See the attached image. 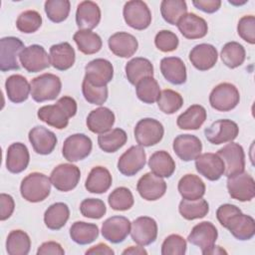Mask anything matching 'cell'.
Returning a JSON list of instances; mask_svg holds the SVG:
<instances>
[{
  "mask_svg": "<svg viewBox=\"0 0 255 255\" xmlns=\"http://www.w3.org/2000/svg\"><path fill=\"white\" fill-rule=\"evenodd\" d=\"M77 102L69 96L60 98L55 105L43 106L38 110L37 116L40 121L58 129L67 128L69 119L77 114Z\"/></svg>",
  "mask_w": 255,
  "mask_h": 255,
  "instance_id": "6da1fadb",
  "label": "cell"
},
{
  "mask_svg": "<svg viewBox=\"0 0 255 255\" xmlns=\"http://www.w3.org/2000/svg\"><path fill=\"white\" fill-rule=\"evenodd\" d=\"M51 179L41 172H32L25 176L20 185L22 197L32 203L45 200L51 192Z\"/></svg>",
  "mask_w": 255,
  "mask_h": 255,
  "instance_id": "7a4b0ae2",
  "label": "cell"
},
{
  "mask_svg": "<svg viewBox=\"0 0 255 255\" xmlns=\"http://www.w3.org/2000/svg\"><path fill=\"white\" fill-rule=\"evenodd\" d=\"M31 97L37 103L55 100L62 89L60 78L51 73L42 74L34 79L31 83Z\"/></svg>",
  "mask_w": 255,
  "mask_h": 255,
  "instance_id": "3957f363",
  "label": "cell"
},
{
  "mask_svg": "<svg viewBox=\"0 0 255 255\" xmlns=\"http://www.w3.org/2000/svg\"><path fill=\"white\" fill-rule=\"evenodd\" d=\"M240 101L238 89L230 83H221L213 88L209 95L210 106L219 112H229L236 108Z\"/></svg>",
  "mask_w": 255,
  "mask_h": 255,
  "instance_id": "277c9868",
  "label": "cell"
},
{
  "mask_svg": "<svg viewBox=\"0 0 255 255\" xmlns=\"http://www.w3.org/2000/svg\"><path fill=\"white\" fill-rule=\"evenodd\" d=\"M134 138L140 146H152L158 143L164 134V128L160 122L151 118H144L135 125Z\"/></svg>",
  "mask_w": 255,
  "mask_h": 255,
  "instance_id": "5b68a950",
  "label": "cell"
},
{
  "mask_svg": "<svg viewBox=\"0 0 255 255\" xmlns=\"http://www.w3.org/2000/svg\"><path fill=\"white\" fill-rule=\"evenodd\" d=\"M123 15L126 23L135 30H144L151 23V12L146 3L140 0L128 1Z\"/></svg>",
  "mask_w": 255,
  "mask_h": 255,
  "instance_id": "8992f818",
  "label": "cell"
},
{
  "mask_svg": "<svg viewBox=\"0 0 255 255\" xmlns=\"http://www.w3.org/2000/svg\"><path fill=\"white\" fill-rule=\"evenodd\" d=\"M24 43L17 37H3L0 40V70L1 72L19 70L17 58L25 49Z\"/></svg>",
  "mask_w": 255,
  "mask_h": 255,
  "instance_id": "52a82bcc",
  "label": "cell"
},
{
  "mask_svg": "<svg viewBox=\"0 0 255 255\" xmlns=\"http://www.w3.org/2000/svg\"><path fill=\"white\" fill-rule=\"evenodd\" d=\"M92 148L93 142L88 135L84 133H75L65 139L62 153L68 161L76 162L89 156Z\"/></svg>",
  "mask_w": 255,
  "mask_h": 255,
  "instance_id": "ba28073f",
  "label": "cell"
},
{
  "mask_svg": "<svg viewBox=\"0 0 255 255\" xmlns=\"http://www.w3.org/2000/svg\"><path fill=\"white\" fill-rule=\"evenodd\" d=\"M81 178V171L77 165L72 163H61L51 172L50 179L54 187L62 192L74 189Z\"/></svg>",
  "mask_w": 255,
  "mask_h": 255,
  "instance_id": "9c48e42d",
  "label": "cell"
},
{
  "mask_svg": "<svg viewBox=\"0 0 255 255\" xmlns=\"http://www.w3.org/2000/svg\"><path fill=\"white\" fill-rule=\"evenodd\" d=\"M22 67L28 73H38L50 67V56L43 46L34 44L26 47L19 55Z\"/></svg>",
  "mask_w": 255,
  "mask_h": 255,
  "instance_id": "30bf717a",
  "label": "cell"
},
{
  "mask_svg": "<svg viewBox=\"0 0 255 255\" xmlns=\"http://www.w3.org/2000/svg\"><path fill=\"white\" fill-rule=\"evenodd\" d=\"M217 154L224 162V174L231 175L241 173L245 169V153L243 147L237 142H230L218 149Z\"/></svg>",
  "mask_w": 255,
  "mask_h": 255,
  "instance_id": "8fae6325",
  "label": "cell"
},
{
  "mask_svg": "<svg viewBox=\"0 0 255 255\" xmlns=\"http://www.w3.org/2000/svg\"><path fill=\"white\" fill-rule=\"evenodd\" d=\"M227 189L229 195L238 201H250L255 196L254 178L247 172L231 175L227 178Z\"/></svg>",
  "mask_w": 255,
  "mask_h": 255,
  "instance_id": "7c38bea8",
  "label": "cell"
},
{
  "mask_svg": "<svg viewBox=\"0 0 255 255\" xmlns=\"http://www.w3.org/2000/svg\"><path fill=\"white\" fill-rule=\"evenodd\" d=\"M239 133L237 124L231 120H217L204 129L206 139L212 144L233 141Z\"/></svg>",
  "mask_w": 255,
  "mask_h": 255,
  "instance_id": "4fadbf2b",
  "label": "cell"
},
{
  "mask_svg": "<svg viewBox=\"0 0 255 255\" xmlns=\"http://www.w3.org/2000/svg\"><path fill=\"white\" fill-rule=\"evenodd\" d=\"M114 77V67L106 59H95L85 67V80L96 87H106Z\"/></svg>",
  "mask_w": 255,
  "mask_h": 255,
  "instance_id": "5bb4252c",
  "label": "cell"
},
{
  "mask_svg": "<svg viewBox=\"0 0 255 255\" xmlns=\"http://www.w3.org/2000/svg\"><path fill=\"white\" fill-rule=\"evenodd\" d=\"M130 236L132 241L139 246L153 243L157 237L156 221L148 216L137 217L130 224Z\"/></svg>",
  "mask_w": 255,
  "mask_h": 255,
  "instance_id": "9a60e30c",
  "label": "cell"
},
{
  "mask_svg": "<svg viewBox=\"0 0 255 255\" xmlns=\"http://www.w3.org/2000/svg\"><path fill=\"white\" fill-rule=\"evenodd\" d=\"M145 162L146 154L142 146L132 145L120 156L118 169L126 176H132L144 167Z\"/></svg>",
  "mask_w": 255,
  "mask_h": 255,
  "instance_id": "2e32d148",
  "label": "cell"
},
{
  "mask_svg": "<svg viewBox=\"0 0 255 255\" xmlns=\"http://www.w3.org/2000/svg\"><path fill=\"white\" fill-rule=\"evenodd\" d=\"M195 168L197 172L208 180H218L225 171L223 160L217 153L206 152L199 154L195 158Z\"/></svg>",
  "mask_w": 255,
  "mask_h": 255,
  "instance_id": "e0dca14e",
  "label": "cell"
},
{
  "mask_svg": "<svg viewBox=\"0 0 255 255\" xmlns=\"http://www.w3.org/2000/svg\"><path fill=\"white\" fill-rule=\"evenodd\" d=\"M136 190L143 199L154 201L164 195L166 191V182L162 177H159L152 172H146L138 179Z\"/></svg>",
  "mask_w": 255,
  "mask_h": 255,
  "instance_id": "ac0fdd59",
  "label": "cell"
},
{
  "mask_svg": "<svg viewBox=\"0 0 255 255\" xmlns=\"http://www.w3.org/2000/svg\"><path fill=\"white\" fill-rule=\"evenodd\" d=\"M130 221L125 216L109 217L103 222L102 235L106 240L114 244L121 243L130 233Z\"/></svg>",
  "mask_w": 255,
  "mask_h": 255,
  "instance_id": "d6986e66",
  "label": "cell"
},
{
  "mask_svg": "<svg viewBox=\"0 0 255 255\" xmlns=\"http://www.w3.org/2000/svg\"><path fill=\"white\" fill-rule=\"evenodd\" d=\"M217 237L218 231L216 227L209 221H202L191 229L187 240L191 244L198 246L203 254L206 250L214 246Z\"/></svg>",
  "mask_w": 255,
  "mask_h": 255,
  "instance_id": "ffe728a7",
  "label": "cell"
},
{
  "mask_svg": "<svg viewBox=\"0 0 255 255\" xmlns=\"http://www.w3.org/2000/svg\"><path fill=\"white\" fill-rule=\"evenodd\" d=\"M172 148L181 160L190 161L201 153L202 142L193 134H179L174 138Z\"/></svg>",
  "mask_w": 255,
  "mask_h": 255,
  "instance_id": "44dd1931",
  "label": "cell"
},
{
  "mask_svg": "<svg viewBox=\"0 0 255 255\" xmlns=\"http://www.w3.org/2000/svg\"><path fill=\"white\" fill-rule=\"evenodd\" d=\"M28 137L34 151L42 155L50 154L56 147L58 141L56 134L42 126L33 128L29 131Z\"/></svg>",
  "mask_w": 255,
  "mask_h": 255,
  "instance_id": "7402d4cb",
  "label": "cell"
},
{
  "mask_svg": "<svg viewBox=\"0 0 255 255\" xmlns=\"http://www.w3.org/2000/svg\"><path fill=\"white\" fill-rule=\"evenodd\" d=\"M176 26L181 35L190 40L203 38L208 32L206 21L194 13H186L183 15Z\"/></svg>",
  "mask_w": 255,
  "mask_h": 255,
  "instance_id": "603a6c76",
  "label": "cell"
},
{
  "mask_svg": "<svg viewBox=\"0 0 255 255\" xmlns=\"http://www.w3.org/2000/svg\"><path fill=\"white\" fill-rule=\"evenodd\" d=\"M218 53L213 45L202 43L194 46L189 52V61L199 71H207L213 68L217 62Z\"/></svg>",
  "mask_w": 255,
  "mask_h": 255,
  "instance_id": "cb8c5ba5",
  "label": "cell"
},
{
  "mask_svg": "<svg viewBox=\"0 0 255 255\" xmlns=\"http://www.w3.org/2000/svg\"><path fill=\"white\" fill-rule=\"evenodd\" d=\"M225 228L238 240L245 241L251 239L255 234V221L252 216L241 212L231 216L226 222Z\"/></svg>",
  "mask_w": 255,
  "mask_h": 255,
  "instance_id": "d4e9b609",
  "label": "cell"
},
{
  "mask_svg": "<svg viewBox=\"0 0 255 255\" xmlns=\"http://www.w3.org/2000/svg\"><path fill=\"white\" fill-rule=\"evenodd\" d=\"M110 50L118 57L129 58L138 48L136 38L128 32H117L108 40Z\"/></svg>",
  "mask_w": 255,
  "mask_h": 255,
  "instance_id": "484cf974",
  "label": "cell"
},
{
  "mask_svg": "<svg viewBox=\"0 0 255 255\" xmlns=\"http://www.w3.org/2000/svg\"><path fill=\"white\" fill-rule=\"evenodd\" d=\"M101 21V9L93 1H82L76 11V23L81 30H92Z\"/></svg>",
  "mask_w": 255,
  "mask_h": 255,
  "instance_id": "4316f807",
  "label": "cell"
},
{
  "mask_svg": "<svg viewBox=\"0 0 255 255\" xmlns=\"http://www.w3.org/2000/svg\"><path fill=\"white\" fill-rule=\"evenodd\" d=\"M115 114L106 107H100L93 110L87 117L88 128L98 134H102L111 130L115 124Z\"/></svg>",
  "mask_w": 255,
  "mask_h": 255,
  "instance_id": "83f0119b",
  "label": "cell"
},
{
  "mask_svg": "<svg viewBox=\"0 0 255 255\" xmlns=\"http://www.w3.org/2000/svg\"><path fill=\"white\" fill-rule=\"evenodd\" d=\"M30 161L27 146L22 142H14L9 145L6 154V167L11 173L24 171Z\"/></svg>",
  "mask_w": 255,
  "mask_h": 255,
  "instance_id": "f1b7e54d",
  "label": "cell"
},
{
  "mask_svg": "<svg viewBox=\"0 0 255 255\" xmlns=\"http://www.w3.org/2000/svg\"><path fill=\"white\" fill-rule=\"evenodd\" d=\"M160 72L169 83L182 85L186 82V67L178 57H165L160 61Z\"/></svg>",
  "mask_w": 255,
  "mask_h": 255,
  "instance_id": "f546056e",
  "label": "cell"
},
{
  "mask_svg": "<svg viewBox=\"0 0 255 255\" xmlns=\"http://www.w3.org/2000/svg\"><path fill=\"white\" fill-rule=\"evenodd\" d=\"M49 56L51 65L59 71H66L70 69L76 60L75 50L68 42L51 46Z\"/></svg>",
  "mask_w": 255,
  "mask_h": 255,
  "instance_id": "4dcf8cb0",
  "label": "cell"
},
{
  "mask_svg": "<svg viewBox=\"0 0 255 255\" xmlns=\"http://www.w3.org/2000/svg\"><path fill=\"white\" fill-rule=\"evenodd\" d=\"M112 182L113 178L109 169L99 165L93 167L90 171L85 182V187L91 193L101 194L110 189Z\"/></svg>",
  "mask_w": 255,
  "mask_h": 255,
  "instance_id": "1f68e13d",
  "label": "cell"
},
{
  "mask_svg": "<svg viewBox=\"0 0 255 255\" xmlns=\"http://www.w3.org/2000/svg\"><path fill=\"white\" fill-rule=\"evenodd\" d=\"M5 90L8 99L15 104L25 102L31 93L28 80L22 75H11L5 82Z\"/></svg>",
  "mask_w": 255,
  "mask_h": 255,
  "instance_id": "d6a6232c",
  "label": "cell"
},
{
  "mask_svg": "<svg viewBox=\"0 0 255 255\" xmlns=\"http://www.w3.org/2000/svg\"><path fill=\"white\" fill-rule=\"evenodd\" d=\"M177 189L183 199L195 200L202 198L205 194V184L203 180L195 174L183 175L177 185Z\"/></svg>",
  "mask_w": 255,
  "mask_h": 255,
  "instance_id": "836d02e7",
  "label": "cell"
},
{
  "mask_svg": "<svg viewBox=\"0 0 255 255\" xmlns=\"http://www.w3.org/2000/svg\"><path fill=\"white\" fill-rule=\"evenodd\" d=\"M126 76L131 85H136L140 80L153 76V66L146 58L136 57L129 60L126 65Z\"/></svg>",
  "mask_w": 255,
  "mask_h": 255,
  "instance_id": "e575fe53",
  "label": "cell"
},
{
  "mask_svg": "<svg viewBox=\"0 0 255 255\" xmlns=\"http://www.w3.org/2000/svg\"><path fill=\"white\" fill-rule=\"evenodd\" d=\"M206 117V110L202 106L192 105L178 116L176 125L180 129H198L204 124Z\"/></svg>",
  "mask_w": 255,
  "mask_h": 255,
  "instance_id": "d590c367",
  "label": "cell"
},
{
  "mask_svg": "<svg viewBox=\"0 0 255 255\" xmlns=\"http://www.w3.org/2000/svg\"><path fill=\"white\" fill-rule=\"evenodd\" d=\"M148 166L151 172L159 177H170L175 170V162L165 150L153 152L148 159Z\"/></svg>",
  "mask_w": 255,
  "mask_h": 255,
  "instance_id": "8d00e7d4",
  "label": "cell"
},
{
  "mask_svg": "<svg viewBox=\"0 0 255 255\" xmlns=\"http://www.w3.org/2000/svg\"><path fill=\"white\" fill-rule=\"evenodd\" d=\"M70 217V209L64 202H56L44 213V223L51 230H59L65 226Z\"/></svg>",
  "mask_w": 255,
  "mask_h": 255,
  "instance_id": "74e56055",
  "label": "cell"
},
{
  "mask_svg": "<svg viewBox=\"0 0 255 255\" xmlns=\"http://www.w3.org/2000/svg\"><path fill=\"white\" fill-rule=\"evenodd\" d=\"M70 236L77 244L87 245L98 238L99 227L94 223L76 221L70 227Z\"/></svg>",
  "mask_w": 255,
  "mask_h": 255,
  "instance_id": "f35d334b",
  "label": "cell"
},
{
  "mask_svg": "<svg viewBox=\"0 0 255 255\" xmlns=\"http://www.w3.org/2000/svg\"><path fill=\"white\" fill-rule=\"evenodd\" d=\"M73 40L77 44L79 51L86 55L98 53L103 46L101 37L91 30L77 31L73 36Z\"/></svg>",
  "mask_w": 255,
  "mask_h": 255,
  "instance_id": "ab89813d",
  "label": "cell"
},
{
  "mask_svg": "<svg viewBox=\"0 0 255 255\" xmlns=\"http://www.w3.org/2000/svg\"><path fill=\"white\" fill-rule=\"evenodd\" d=\"M128 140L127 132L120 128H114L98 136V144L102 150L108 153L116 152L123 147Z\"/></svg>",
  "mask_w": 255,
  "mask_h": 255,
  "instance_id": "60d3db41",
  "label": "cell"
},
{
  "mask_svg": "<svg viewBox=\"0 0 255 255\" xmlns=\"http://www.w3.org/2000/svg\"><path fill=\"white\" fill-rule=\"evenodd\" d=\"M31 239L20 229L12 230L6 240V251L9 255H27L30 252Z\"/></svg>",
  "mask_w": 255,
  "mask_h": 255,
  "instance_id": "b9f144b4",
  "label": "cell"
},
{
  "mask_svg": "<svg viewBox=\"0 0 255 255\" xmlns=\"http://www.w3.org/2000/svg\"><path fill=\"white\" fill-rule=\"evenodd\" d=\"M178 211L180 215L186 220L199 219L207 215L209 212V204L203 198L195 200L182 199L179 203Z\"/></svg>",
  "mask_w": 255,
  "mask_h": 255,
  "instance_id": "7bdbcfd3",
  "label": "cell"
},
{
  "mask_svg": "<svg viewBox=\"0 0 255 255\" xmlns=\"http://www.w3.org/2000/svg\"><path fill=\"white\" fill-rule=\"evenodd\" d=\"M220 57L223 64L226 67L230 69H235L244 63L246 52L241 44L232 41L226 43L223 46L220 53Z\"/></svg>",
  "mask_w": 255,
  "mask_h": 255,
  "instance_id": "ee69618b",
  "label": "cell"
},
{
  "mask_svg": "<svg viewBox=\"0 0 255 255\" xmlns=\"http://www.w3.org/2000/svg\"><path fill=\"white\" fill-rule=\"evenodd\" d=\"M160 13L165 22L176 25L179 19L187 13V5L184 0H163L160 3Z\"/></svg>",
  "mask_w": 255,
  "mask_h": 255,
  "instance_id": "f6af8a7d",
  "label": "cell"
},
{
  "mask_svg": "<svg viewBox=\"0 0 255 255\" xmlns=\"http://www.w3.org/2000/svg\"><path fill=\"white\" fill-rule=\"evenodd\" d=\"M135 93L139 101L144 104H153L158 100L160 88L153 77H146L135 85Z\"/></svg>",
  "mask_w": 255,
  "mask_h": 255,
  "instance_id": "bcb514c9",
  "label": "cell"
},
{
  "mask_svg": "<svg viewBox=\"0 0 255 255\" xmlns=\"http://www.w3.org/2000/svg\"><path fill=\"white\" fill-rule=\"evenodd\" d=\"M108 202L112 209L117 211H126L132 207L134 199L131 191L128 187L121 186L117 187L110 193Z\"/></svg>",
  "mask_w": 255,
  "mask_h": 255,
  "instance_id": "7dc6e473",
  "label": "cell"
},
{
  "mask_svg": "<svg viewBox=\"0 0 255 255\" xmlns=\"http://www.w3.org/2000/svg\"><path fill=\"white\" fill-rule=\"evenodd\" d=\"M183 99L181 95L173 90L166 89L160 92L157 100L159 110L165 115H172L181 109Z\"/></svg>",
  "mask_w": 255,
  "mask_h": 255,
  "instance_id": "c3c4849f",
  "label": "cell"
},
{
  "mask_svg": "<svg viewBox=\"0 0 255 255\" xmlns=\"http://www.w3.org/2000/svg\"><path fill=\"white\" fill-rule=\"evenodd\" d=\"M44 7L47 17L52 22L61 23L68 18L71 3L69 0H47Z\"/></svg>",
  "mask_w": 255,
  "mask_h": 255,
  "instance_id": "681fc988",
  "label": "cell"
},
{
  "mask_svg": "<svg viewBox=\"0 0 255 255\" xmlns=\"http://www.w3.org/2000/svg\"><path fill=\"white\" fill-rule=\"evenodd\" d=\"M42 25V17L35 10H27L22 12L16 21L17 29L25 34L36 32Z\"/></svg>",
  "mask_w": 255,
  "mask_h": 255,
  "instance_id": "f907efd6",
  "label": "cell"
},
{
  "mask_svg": "<svg viewBox=\"0 0 255 255\" xmlns=\"http://www.w3.org/2000/svg\"><path fill=\"white\" fill-rule=\"evenodd\" d=\"M82 93L85 98V100L92 104V105H98L101 106L104 103H106L108 99V88L106 87H96L90 84L87 80H83L82 83Z\"/></svg>",
  "mask_w": 255,
  "mask_h": 255,
  "instance_id": "816d5d0a",
  "label": "cell"
},
{
  "mask_svg": "<svg viewBox=\"0 0 255 255\" xmlns=\"http://www.w3.org/2000/svg\"><path fill=\"white\" fill-rule=\"evenodd\" d=\"M80 211L87 218L100 219L106 214L107 207L102 199L86 198L80 204Z\"/></svg>",
  "mask_w": 255,
  "mask_h": 255,
  "instance_id": "f5cc1de1",
  "label": "cell"
},
{
  "mask_svg": "<svg viewBox=\"0 0 255 255\" xmlns=\"http://www.w3.org/2000/svg\"><path fill=\"white\" fill-rule=\"evenodd\" d=\"M186 252V241L178 234L168 235L161 245L162 255H184Z\"/></svg>",
  "mask_w": 255,
  "mask_h": 255,
  "instance_id": "db71d44e",
  "label": "cell"
},
{
  "mask_svg": "<svg viewBox=\"0 0 255 255\" xmlns=\"http://www.w3.org/2000/svg\"><path fill=\"white\" fill-rule=\"evenodd\" d=\"M154 44L159 51L167 53L176 50L179 41L173 32L169 30H160L154 37Z\"/></svg>",
  "mask_w": 255,
  "mask_h": 255,
  "instance_id": "11a10c76",
  "label": "cell"
},
{
  "mask_svg": "<svg viewBox=\"0 0 255 255\" xmlns=\"http://www.w3.org/2000/svg\"><path fill=\"white\" fill-rule=\"evenodd\" d=\"M237 33L245 42L251 45L255 44V17L246 15L240 18L237 25Z\"/></svg>",
  "mask_w": 255,
  "mask_h": 255,
  "instance_id": "9f6ffc18",
  "label": "cell"
},
{
  "mask_svg": "<svg viewBox=\"0 0 255 255\" xmlns=\"http://www.w3.org/2000/svg\"><path fill=\"white\" fill-rule=\"evenodd\" d=\"M241 212V209L234 205V204H230V203H225L220 205L217 210H216V217L217 220L219 221V223L224 227L226 222L228 221V219L233 216L236 213Z\"/></svg>",
  "mask_w": 255,
  "mask_h": 255,
  "instance_id": "6f0895ef",
  "label": "cell"
},
{
  "mask_svg": "<svg viewBox=\"0 0 255 255\" xmlns=\"http://www.w3.org/2000/svg\"><path fill=\"white\" fill-rule=\"evenodd\" d=\"M0 204H1V211H0V219L4 221L8 219L15 209V202L11 195L6 193L0 194Z\"/></svg>",
  "mask_w": 255,
  "mask_h": 255,
  "instance_id": "680465c9",
  "label": "cell"
},
{
  "mask_svg": "<svg viewBox=\"0 0 255 255\" xmlns=\"http://www.w3.org/2000/svg\"><path fill=\"white\" fill-rule=\"evenodd\" d=\"M64 255L65 250L61 246L60 243L55 242V241H47L42 243L38 250H37V255Z\"/></svg>",
  "mask_w": 255,
  "mask_h": 255,
  "instance_id": "91938a15",
  "label": "cell"
},
{
  "mask_svg": "<svg viewBox=\"0 0 255 255\" xmlns=\"http://www.w3.org/2000/svg\"><path fill=\"white\" fill-rule=\"evenodd\" d=\"M192 4L198 10L211 14L218 11V9L221 6V1L220 0H193Z\"/></svg>",
  "mask_w": 255,
  "mask_h": 255,
  "instance_id": "94428289",
  "label": "cell"
},
{
  "mask_svg": "<svg viewBox=\"0 0 255 255\" xmlns=\"http://www.w3.org/2000/svg\"><path fill=\"white\" fill-rule=\"evenodd\" d=\"M86 254H101V255H114L115 252L112 248H110L105 243H99L93 247H91L89 250L86 251Z\"/></svg>",
  "mask_w": 255,
  "mask_h": 255,
  "instance_id": "6125c7cd",
  "label": "cell"
},
{
  "mask_svg": "<svg viewBox=\"0 0 255 255\" xmlns=\"http://www.w3.org/2000/svg\"><path fill=\"white\" fill-rule=\"evenodd\" d=\"M123 254L124 255H127V254H131V255H146L147 254V251L143 248V246H129L128 248L125 249L123 251Z\"/></svg>",
  "mask_w": 255,
  "mask_h": 255,
  "instance_id": "be15d7a7",
  "label": "cell"
},
{
  "mask_svg": "<svg viewBox=\"0 0 255 255\" xmlns=\"http://www.w3.org/2000/svg\"><path fill=\"white\" fill-rule=\"evenodd\" d=\"M206 254H227V252L223 248H221L220 246H215L214 245L203 253V255H206Z\"/></svg>",
  "mask_w": 255,
  "mask_h": 255,
  "instance_id": "e7e4bbea",
  "label": "cell"
}]
</instances>
